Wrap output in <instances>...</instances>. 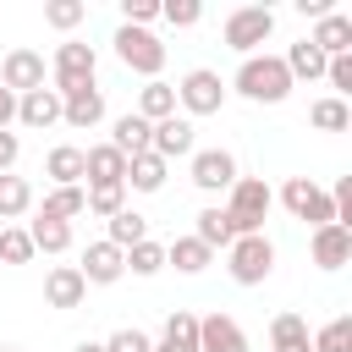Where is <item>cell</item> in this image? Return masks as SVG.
Masks as SVG:
<instances>
[{
  "label": "cell",
  "mask_w": 352,
  "mask_h": 352,
  "mask_svg": "<svg viewBox=\"0 0 352 352\" xmlns=\"http://www.w3.org/2000/svg\"><path fill=\"white\" fill-rule=\"evenodd\" d=\"M82 297H88V280H82L77 264H55L44 275V302L50 308H82Z\"/></svg>",
  "instance_id": "cell-18"
},
{
  "label": "cell",
  "mask_w": 352,
  "mask_h": 352,
  "mask_svg": "<svg viewBox=\"0 0 352 352\" xmlns=\"http://www.w3.org/2000/svg\"><path fill=\"white\" fill-rule=\"evenodd\" d=\"M198 352H253V346L231 314H204L198 319Z\"/></svg>",
  "instance_id": "cell-12"
},
{
  "label": "cell",
  "mask_w": 352,
  "mask_h": 352,
  "mask_svg": "<svg viewBox=\"0 0 352 352\" xmlns=\"http://www.w3.org/2000/svg\"><path fill=\"white\" fill-rule=\"evenodd\" d=\"M16 154H22V143H16V132H0V176H11V165H16Z\"/></svg>",
  "instance_id": "cell-43"
},
{
  "label": "cell",
  "mask_w": 352,
  "mask_h": 352,
  "mask_svg": "<svg viewBox=\"0 0 352 352\" xmlns=\"http://www.w3.org/2000/svg\"><path fill=\"white\" fill-rule=\"evenodd\" d=\"M308 121H314L319 132H346V126H352V104L336 99V94H324V99L308 104Z\"/></svg>",
  "instance_id": "cell-28"
},
{
  "label": "cell",
  "mask_w": 352,
  "mask_h": 352,
  "mask_svg": "<svg viewBox=\"0 0 352 352\" xmlns=\"http://www.w3.org/2000/svg\"><path fill=\"white\" fill-rule=\"evenodd\" d=\"M116 60L126 66V72H138V77H160V66H165V44L148 33V28H116Z\"/></svg>",
  "instance_id": "cell-5"
},
{
  "label": "cell",
  "mask_w": 352,
  "mask_h": 352,
  "mask_svg": "<svg viewBox=\"0 0 352 352\" xmlns=\"http://www.w3.org/2000/svg\"><path fill=\"white\" fill-rule=\"evenodd\" d=\"M280 204H286L292 220H308V226H330V220H336L330 192H324L319 182H308V176H292V182L280 187Z\"/></svg>",
  "instance_id": "cell-8"
},
{
  "label": "cell",
  "mask_w": 352,
  "mask_h": 352,
  "mask_svg": "<svg viewBox=\"0 0 352 352\" xmlns=\"http://www.w3.org/2000/svg\"><path fill=\"white\" fill-rule=\"evenodd\" d=\"M308 248H314V264L319 270H341L346 258H352V231L346 226H314V236H308Z\"/></svg>",
  "instance_id": "cell-17"
},
{
  "label": "cell",
  "mask_w": 352,
  "mask_h": 352,
  "mask_svg": "<svg viewBox=\"0 0 352 352\" xmlns=\"http://www.w3.org/2000/svg\"><path fill=\"white\" fill-rule=\"evenodd\" d=\"M38 214H44V220H66V226H72V220L82 214V187H55V192L44 198V209H38Z\"/></svg>",
  "instance_id": "cell-34"
},
{
  "label": "cell",
  "mask_w": 352,
  "mask_h": 352,
  "mask_svg": "<svg viewBox=\"0 0 352 352\" xmlns=\"http://www.w3.org/2000/svg\"><path fill=\"white\" fill-rule=\"evenodd\" d=\"M126 209V187H82V214H121Z\"/></svg>",
  "instance_id": "cell-35"
},
{
  "label": "cell",
  "mask_w": 352,
  "mask_h": 352,
  "mask_svg": "<svg viewBox=\"0 0 352 352\" xmlns=\"http://www.w3.org/2000/svg\"><path fill=\"white\" fill-rule=\"evenodd\" d=\"M44 176H50L55 187H82V148H77V143H55V148L44 154Z\"/></svg>",
  "instance_id": "cell-20"
},
{
  "label": "cell",
  "mask_w": 352,
  "mask_h": 352,
  "mask_svg": "<svg viewBox=\"0 0 352 352\" xmlns=\"http://www.w3.org/2000/svg\"><path fill=\"white\" fill-rule=\"evenodd\" d=\"M82 16H88V6H82V0H50V6H44V22H50V28H60V33H72Z\"/></svg>",
  "instance_id": "cell-38"
},
{
  "label": "cell",
  "mask_w": 352,
  "mask_h": 352,
  "mask_svg": "<svg viewBox=\"0 0 352 352\" xmlns=\"http://www.w3.org/2000/svg\"><path fill=\"white\" fill-rule=\"evenodd\" d=\"M275 33V11L270 6H236L231 16H226V28H220V38L248 60V55H258V44Z\"/></svg>",
  "instance_id": "cell-4"
},
{
  "label": "cell",
  "mask_w": 352,
  "mask_h": 352,
  "mask_svg": "<svg viewBox=\"0 0 352 352\" xmlns=\"http://www.w3.org/2000/svg\"><path fill=\"white\" fill-rule=\"evenodd\" d=\"M33 209V187L22 176H0V220H16Z\"/></svg>",
  "instance_id": "cell-33"
},
{
  "label": "cell",
  "mask_w": 352,
  "mask_h": 352,
  "mask_svg": "<svg viewBox=\"0 0 352 352\" xmlns=\"http://www.w3.org/2000/svg\"><path fill=\"white\" fill-rule=\"evenodd\" d=\"M104 352H154V341H148L138 324H126V330H116V336L104 341Z\"/></svg>",
  "instance_id": "cell-40"
},
{
  "label": "cell",
  "mask_w": 352,
  "mask_h": 352,
  "mask_svg": "<svg viewBox=\"0 0 352 352\" xmlns=\"http://www.w3.org/2000/svg\"><path fill=\"white\" fill-rule=\"evenodd\" d=\"M94 66H99L94 44H82V38H66V44L55 50V60H50V88H55V94L88 88V82H94Z\"/></svg>",
  "instance_id": "cell-6"
},
{
  "label": "cell",
  "mask_w": 352,
  "mask_h": 352,
  "mask_svg": "<svg viewBox=\"0 0 352 352\" xmlns=\"http://www.w3.org/2000/svg\"><path fill=\"white\" fill-rule=\"evenodd\" d=\"M28 236H33V253H66V248H72V226H66V220H44V214H38V220L28 226Z\"/></svg>",
  "instance_id": "cell-29"
},
{
  "label": "cell",
  "mask_w": 352,
  "mask_h": 352,
  "mask_svg": "<svg viewBox=\"0 0 352 352\" xmlns=\"http://www.w3.org/2000/svg\"><path fill=\"white\" fill-rule=\"evenodd\" d=\"M308 44H314L324 60H336V55H352V16H346V11H330V16H319V22H314V33H308Z\"/></svg>",
  "instance_id": "cell-16"
},
{
  "label": "cell",
  "mask_w": 352,
  "mask_h": 352,
  "mask_svg": "<svg viewBox=\"0 0 352 352\" xmlns=\"http://www.w3.org/2000/svg\"><path fill=\"white\" fill-rule=\"evenodd\" d=\"M192 148H198V132H192L187 116H165V121H154V132H148V154H160V160L170 165V160H192Z\"/></svg>",
  "instance_id": "cell-9"
},
{
  "label": "cell",
  "mask_w": 352,
  "mask_h": 352,
  "mask_svg": "<svg viewBox=\"0 0 352 352\" xmlns=\"http://www.w3.org/2000/svg\"><path fill=\"white\" fill-rule=\"evenodd\" d=\"M165 264H176L182 275H198V270H209V264H214V253H209L198 236H176V242L165 248Z\"/></svg>",
  "instance_id": "cell-27"
},
{
  "label": "cell",
  "mask_w": 352,
  "mask_h": 352,
  "mask_svg": "<svg viewBox=\"0 0 352 352\" xmlns=\"http://www.w3.org/2000/svg\"><path fill=\"white\" fill-rule=\"evenodd\" d=\"M16 121L33 126V132H50V126L60 121V94H55V88H33V94H22V99H16Z\"/></svg>",
  "instance_id": "cell-19"
},
{
  "label": "cell",
  "mask_w": 352,
  "mask_h": 352,
  "mask_svg": "<svg viewBox=\"0 0 352 352\" xmlns=\"http://www.w3.org/2000/svg\"><path fill=\"white\" fill-rule=\"evenodd\" d=\"M324 77H330L336 99H346V94H352V55H336V60H324Z\"/></svg>",
  "instance_id": "cell-42"
},
{
  "label": "cell",
  "mask_w": 352,
  "mask_h": 352,
  "mask_svg": "<svg viewBox=\"0 0 352 352\" xmlns=\"http://www.w3.org/2000/svg\"><path fill=\"white\" fill-rule=\"evenodd\" d=\"M231 182H236V154L231 148H192V187L231 192Z\"/></svg>",
  "instance_id": "cell-11"
},
{
  "label": "cell",
  "mask_w": 352,
  "mask_h": 352,
  "mask_svg": "<svg viewBox=\"0 0 352 352\" xmlns=\"http://www.w3.org/2000/svg\"><path fill=\"white\" fill-rule=\"evenodd\" d=\"M28 258H33L28 226H0V264H28Z\"/></svg>",
  "instance_id": "cell-37"
},
{
  "label": "cell",
  "mask_w": 352,
  "mask_h": 352,
  "mask_svg": "<svg viewBox=\"0 0 352 352\" xmlns=\"http://www.w3.org/2000/svg\"><path fill=\"white\" fill-rule=\"evenodd\" d=\"M270 204H275V192H270V182H264V176H236V182H231V192H226V214H231L236 236L264 231Z\"/></svg>",
  "instance_id": "cell-2"
},
{
  "label": "cell",
  "mask_w": 352,
  "mask_h": 352,
  "mask_svg": "<svg viewBox=\"0 0 352 352\" xmlns=\"http://www.w3.org/2000/svg\"><path fill=\"white\" fill-rule=\"evenodd\" d=\"M270 352H314L308 319H302V314H275V319H270Z\"/></svg>",
  "instance_id": "cell-21"
},
{
  "label": "cell",
  "mask_w": 352,
  "mask_h": 352,
  "mask_svg": "<svg viewBox=\"0 0 352 352\" xmlns=\"http://www.w3.org/2000/svg\"><path fill=\"white\" fill-rule=\"evenodd\" d=\"M148 121L143 116H116V126H110V148H121L126 160H138V154H148Z\"/></svg>",
  "instance_id": "cell-23"
},
{
  "label": "cell",
  "mask_w": 352,
  "mask_h": 352,
  "mask_svg": "<svg viewBox=\"0 0 352 352\" xmlns=\"http://www.w3.org/2000/svg\"><path fill=\"white\" fill-rule=\"evenodd\" d=\"M192 236L214 253V248H231V242H236V226H231V214H226L220 204H209V209L198 214V231H192Z\"/></svg>",
  "instance_id": "cell-24"
},
{
  "label": "cell",
  "mask_w": 352,
  "mask_h": 352,
  "mask_svg": "<svg viewBox=\"0 0 352 352\" xmlns=\"http://www.w3.org/2000/svg\"><path fill=\"white\" fill-rule=\"evenodd\" d=\"M165 170H170V165H165L160 154H138V160H126V187H132V192H160V187H165Z\"/></svg>",
  "instance_id": "cell-26"
},
{
  "label": "cell",
  "mask_w": 352,
  "mask_h": 352,
  "mask_svg": "<svg viewBox=\"0 0 352 352\" xmlns=\"http://www.w3.org/2000/svg\"><path fill=\"white\" fill-rule=\"evenodd\" d=\"M176 88V104L187 110V121L192 116H214L220 104H226V82H220V72H209V66H192L182 82H170Z\"/></svg>",
  "instance_id": "cell-7"
},
{
  "label": "cell",
  "mask_w": 352,
  "mask_h": 352,
  "mask_svg": "<svg viewBox=\"0 0 352 352\" xmlns=\"http://www.w3.org/2000/svg\"><path fill=\"white\" fill-rule=\"evenodd\" d=\"M72 352H104V341H77Z\"/></svg>",
  "instance_id": "cell-45"
},
{
  "label": "cell",
  "mask_w": 352,
  "mask_h": 352,
  "mask_svg": "<svg viewBox=\"0 0 352 352\" xmlns=\"http://www.w3.org/2000/svg\"><path fill=\"white\" fill-rule=\"evenodd\" d=\"M11 121H16V94H11V88H0V132H6Z\"/></svg>",
  "instance_id": "cell-44"
},
{
  "label": "cell",
  "mask_w": 352,
  "mask_h": 352,
  "mask_svg": "<svg viewBox=\"0 0 352 352\" xmlns=\"http://www.w3.org/2000/svg\"><path fill=\"white\" fill-rule=\"evenodd\" d=\"M82 280L88 286H116L121 275H126V253L116 248V242H88V253H82Z\"/></svg>",
  "instance_id": "cell-15"
},
{
  "label": "cell",
  "mask_w": 352,
  "mask_h": 352,
  "mask_svg": "<svg viewBox=\"0 0 352 352\" xmlns=\"http://www.w3.org/2000/svg\"><path fill=\"white\" fill-rule=\"evenodd\" d=\"M0 352H22V346H0Z\"/></svg>",
  "instance_id": "cell-46"
},
{
  "label": "cell",
  "mask_w": 352,
  "mask_h": 352,
  "mask_svg": "<svg viewBox=\"0 0 352 352\" xmlns=\"http://www.w3.org/2000/svg\"><path fill=\"white\" fill-rule=\"evenodd\" d=\"M126 270H132V275H160V270H165V248H160L154 236H143L138 248H126Z\"/></svg>",
  "instance_id": "cell-36"
},
{
  "label": "cell",
  "mask_w": 352,
  "mask_h": 352,
  "mask_svg": "<svg viewBox=\"0 0 352 352\" xmlns=\"http://www.w3.org/2000/svg\"><path fill=\"white\" fill-rule=\"evenodd\" d=\"M132 116H143L148 126H154V121H165V116H176V88L154 77V82H148V88L138 94V110H132Z\"/></svg>",
  "instance_id": "cell-25"
},
{
  "label": "cell",
  "mask_w": 352,
  "mask_h": 352,
  "mask_svg": "<svg viewBox=\"0 0 352 352\" xmlns=\"http://www.w3.org/2000/svg\"><path fill=\"white\" fill-rule=\"evenodd\" d=\"M82 176H88V187H126V154L110 143H94V148H82Z\"/></svg>",
  "instance_id": "cell-14"
},
{
  "label": "cell",
  "mask_w": 352,
  "mask_h": 352,
  "mask_svg": "<svg viewBox=\"0 0 352 352\" xmlns=\"http://www.w3.org/2000/svg\"><path fill=\"white\" fill-rule=\"evenodd\" d=\"M226 270H231L236 286H264V280L275 275V242H270L264 231L236 236V242L226 248Z\"/></svg>",
  "instance_id": "cell-3"
},
{
  "label": "cell",
  "mask_w": 352,
  "mask_h": 352,
  "mask_svg": "<svg viewBox=\"0 0 352 352\" xmlns=\"http://www.w3.org/2000/svg\"><path fill=\"white\" fill-rule=\"evenodd\" d=\"M160 16H165L170 28H192V22L204 16V6H198V0H165V6H160Z\"/></svg>",
  "instance_id": "cell-39"
},
{
  "label": "cell",
  "mask_w": 352,
  "mask_h": 352,
  "mask_svg": "<svg viewBox=\"0 0 352 352\" xmlns=\"http://www.w3.org/2000/svg\"><path fill=\"white\" fill-rule=\"evenodd\" d=\"M0 88H11L16 99H22V94H33V88H44V55H38V50H28V44L6 50V60H0Z\"/></svg>",
  "instance_id": "cell-10"
},
{
  "label": "cell",
  "mask_w": 352,
  "mask_h": 352,
  "mask_svg": "<svg viewBox=\"0 0 352 352\" xmlns=\"http://www.w3.org/2000/svg\"><path fill=\"white\" fill-rule=\"evenodd\" d=\"M280 60H286L292 82H297V77H308V82H314V77H324V55H319V50H314L308 38H302V44H292V50H286Z\"/></svg>",
  "instance_id": "cell-32"
},
{
  "label": "cell",
  "mask_w": 352,
  "mask_h": 352,
  "mask_svg": "<svg viewBox=\"0 0 352 352\" xmlns=\"http://www.w3.org/2000/svg\"><path fill=\"white\" fill-rule=\"evenodd\" d=\"M60 121H66V126H77V132L99 126V121H104V88H99V82H88V88L60 94Z\"/></svg>",
  "instance_id": "cell-13"
},
{
  "label": "cell",
  "mask_w": 352,
  "mask_h": 352,
  "mask_svg": "<svg viewBox=\"0 0 352 352\" xmlns=\"http://www.w3.org/2000/svg\"><path fill=\"white\" fill-rule=\"evenodd\" d=\"M242 99H253V104H280L286 94H292V72H286V60L280 55H248L242 66H236V82H231Z\"/></svg>",
  "instance_id": "cell-1"
},
{
  "label": "cell",
  "mask_w": 352,
  "mask_h": 352,
  "mask_svg": "<svg viewBox=\"0 0 352 352\" xmlns=\"http://www.w3.org/2000/svg\"><path fill=\"white\" fill-rule=\"evenodd\" d=\"M160 16V0H121V22L126 28H148Z\"/></svg>",
  "instance_id": "cell-41"
},
{
  "label": "cell",
  "mask_w": 352,
  "mask_h": 352,
  "mask_svg": "<svg viewBox=\"0 0 352 352\" xmlns=\"http://www.w3.org/2000/svg\"><path fill=\"white\" fill-rule=\"evenodd\" d=\"M143 236H148V220H143L138 209H121V214H110V236H104V242H116V248L126 253V248H138Z\"/></svg>",
  "instance_id": "cell-30"
},
{
  "label": "cell",
  "mask_w": 352,
  "mask_h": 352,
  "mask_svg": "<svg viewBox=\"0 0 352 352\" xmlns=\"http://www.w3.org/2000/svg\"><path fill=\"white\" fill-rule=\"evenodd\" d=\"M154 352H198V314L176 308V314L165 319V330H160Z\"/></svg>",
  "instance_id": "cell-22"
},
{
  "label": "cell",
  "mask_w": 352,
  "mask_h": 352,
  "mask_svg": "<svg viewBox=\"0 0 352 352\" xmlns=\"http://www.w3.org/2000/svg\"><path fill=\"white\" fill-rule=\"evenodd\" d=\"M308 341H314V352H352V314H336V319L319 324Z\"/></svg>",
  "instance_id": "cell-31"
}]
</instances>
